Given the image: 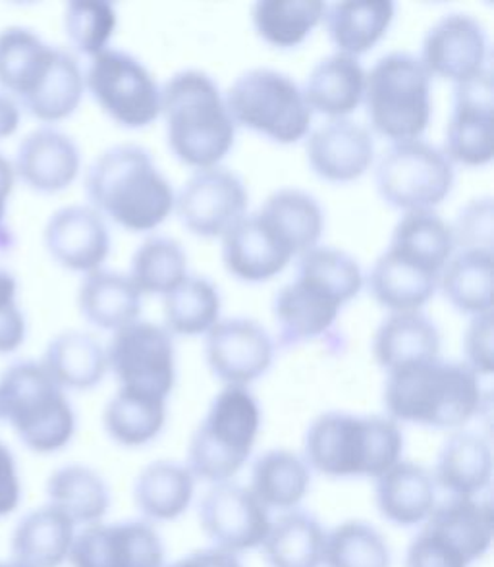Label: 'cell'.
<instances>
[{"mask_svg":"<svg viewBox=\"0 0 494 567\" xmlns=\"http://www.w3.org/2000/svg\"><path fill=\"white\" fill-rule=\"evenodd\" d=\"M394 14L390 0H342L327 4L325 22L338 53L358 59L384 38Z\"/></svg>","mask_w":494,"mask_h":567,"instance_id":"cell-32","label":"cell"},{"mask_svg":"<svg viewBox=\"0 0 494 567\" xmlns=\"http://www.w3.org/2000/svg\"><path fill=\"white\" fill-rule=\"evenodd\" d=\"M0 413L33 454H56L74 441V408L39 361H16L0 374Z\"/></svg>","mask_w":494,"mask_h":567,"instance_id":"cell-6","label":"cell"},{"mask_svg":"<svg viewBox=\"0 0 494 567\" xmlns=\"http://www.w3.org/2000/svg\"><path fill=\"white\" fill-rule=\"evenodd\" d=\"M382 402L397 423L456 431L480 415L485 394L470 367L439 358L387 374Z\"/></svg>","mask_w":494,"mask_h":567,"instance_id":"cell-3","label":"cell"},{"mask_svg":"<svg viewBox=\"0 0 494 567\" xmlns=\"http://www.w3.org/2000/svg\"><path fill=\"white\" fill-rule=\"evenodd\" d=\"M74 522L51 504L39 506L16 523L10 537V564L18 567H62L74 543Z\"/></svg>","mask_w":494,"mask_h":567,"instance_id":"cell-25","label":"cell"},{"mask_svg":"<svg viewBox=\"0 0 494 567\" xmlns=\"http://www.w3.org/2000/svg\"><path fill=\"white\" fill-rule=\"evenodd\" d=\"M404 454V433L389 415L327 411L308 426L303 460L322 477L377 478Z\"/></svg>","mask_w":494,"mask_h":567,"instance_id":"cell-2","label":"cell"},{"mask_svg":"<svg viewBox=\"0 0 494 567\" xmlns=\"http://www.w3.org/2000/svg\"><path fill=\"white\" fill-rule=\"evenodd\" d=\"M433 473L420 463L400 460L374 478V504L382 519L394 527H421L433 514L436 498Z\"/></svg>","mask_w":494,"mask_h":567,"instance_id":"cell-23","label":"cell"},{"mask_svg":"<svg viewBox=\"0 0 494 567\" xmlns=\"http://www.w3.org/2000/svg\"><path fill=\"white\" fill-rule=\"evenodd\" d=\"M441 275L429 262L389 246L369 275V290L392 313H410L433 298Z\"/></svg>","mask_w":494,"mask_h":567,"instance_id":"cell-24","label":"cell"},{"mask_svg":"<svg viewBox=\"0 0 494 567\" xmlns=\"http://www.w3.org/2000/svg\"><path fill=\"white\" fill-rule=\"evenodd\" d=\"M270 512L257 501L249 486L233 481L210 485L199 502V525L215 548L249 553L261 548L270 529Z\"/></svg>","mask_w":494,"mask_h":567,"instance_id":"cell-14","label":"cell"},{"mask_svg":"<svg viewBox=\"0 0 494 567\" xmlns=\"http://www.w3.org/2000/svg\"><path fill=\"white\" fill-rule=\"evenodd\" d=\"M363 101L377 134L415 142L431 120V75L413 54H387L366 74Z\"/></svg>","mask_w":494,"mask_h":567,"instance_id":"cell-8","label":"cell"},{"mask_svg":"<svg viewBox=\"0 0 494 567\" xmlns=\"http://www.w3.org/2000/svg\"><path fill=\"white\" fill-rule=\"evenodd\" d=\"M61 49L47 45L38 33L12 25L0 31V87L28 103L53 72Z\"/></svg>","mask_w":494,"mask_h":567,"instance_id":"cell-26","label":"cell"},{"mask_svg":"<svg viewBox=\"0 0 494 567\" xmlns=\"http://www.w3.org/2000/svg\"><path fill=\"white\" fill-rule=\"evenodd\" d=\"M493 109L494 83L488 70L470 82L457 83L442 151L450 163L477 168L493 161Z\"/></svg>","mask_w":494,"mask_h":567,"instance_id":"cell-17","label":"cell"},{"mask_svg":"<svg viewBox=\"0 0 494 567\" xmlns=\"http://www.w3.org/2000/svg\"><path fill=\"white\" fill-rule=\"evenodd\" d=\"M165 567H244L241 566L240 556L233 553H226L220 548H203V550H194L187 554L181 560L173 561L171 566Z\"/></svg>","mask_w":494,"mask_h":567,"instance_id":"cell-53","label":"cell"},{"mask_svg":"<svg viewBox=\"0 0 494 567\" xmlns=\"http://www.w3.org/2000/svg\"><path fill=\"white\" fill-rule=\"evenodd\" d=\"M261 213L285 231L298 255L313 249L321 239L325 226L321 205L301 189H278L269 195Z\"/></svg>","mask_w":494,"mask_h":567,"instance_id":"cell-43","label":"cell"},{"mask_svg":"<svg viewBox=\"0 0 494 567\" xmlns=\"http://www.w3.org/2000/svg\"><path fill=\"white\" fill-rule=\"evenodd\" d=\"M8 567H18V566H14V564H10V561H8Z\"/></svg>","mask_w":494,"mask_h":567,"instance_id":"cell-58","label":"cell"},{"mask_svg":"<svg viewBox=\"0 0 494 567\" xmlns=\"http://www.w3.org/2000/svg\"><path fill=\"white\" fill-rule=\"evenodd\" d=\"M45 247L54 261L74 272H93L111 254V234L97 210L72 205L54 213L45 226Z\"/></svg>","mask_w":494,"mask_h":567,"instance_id":"cell-20","label":"cell"},{"mask_svg":"<svg viewBox=\"0 0 494 567\" xmlns=\"http://www.w3.org/2000/svg\"><path fill=\"white\" fill-rule=\"evenodd\" d=\"M374 361L387 374L441 358V332L420 311L392 313L373 338Z\"/></svg>","mask_w":494,"mask_h":567,"instance_id":"cell-28","label":"cell"},{"mask_svg":"<svg viewBox=\"0 0 494 567\" xmlns=\"http://www.w3.org/2000/svg\"><path fill=\"white\" fill-rule=\"evenodd\" d=\"M423 527L434 530L456 548L470 564L487 556L493 546L494 512L491 502L456 498L439 502Z\"/></svg>","mask_w":494,"mask_h":567,"instance_id":"cell-29","label":"cell"},{"mask_svg":"<svg viewBox=\"0 0 494 567\" xmlns=\"http://www.w3.org/2000/svg\"><path fill=\"white\" fill-rule=\"evenodd\" d=\"M298 257L290 239L265 213L241 218L223 236V261L241 282H267Z\"/></svg>","mask_w":494,"mask_h":567,"instance_id":"cell-18","label":"cell"},{"mask_svg":"<svg viewBox=\"0 0 494 567\" xmlns=\"http://www.w3.org/2000/svg\"><path fill=\"white\" fill-rule=\"evenodd\" d=\"M488 39L472 16L449 14L434 23L421 47V64L429 75L464 83L485 72Z\"/></svg>","mask_w":494,"mask_h":567,"instance_id":"cell-19","label":"cell"},{"mask_svg":"<svg viewBox=\"0 0 494 567\" xmlns=\"http://www.w3.org/2000/svg\"><path fill=\"white\" fill-rule=\"evenodd\" d=\"M261 408L247 389L226 386L210 402L187 446V467L209 485L233 481L254 454Z\"/></svg>","mask_w":494,"mask_h":567,"instance_id":"cell-7","label":"cell"},{"mask_svg":"<svg viewBox=\"0 0 494 567\" xmlns=\"http://www.w3.org/2000/svg\"><path fill=\"white\" fill-rule=\"evenodd\" d=\"M85 85L106 116L127 130L147 127L161 116V90L132 54L106 49L91 59Z\"/></svg>","mask_w":494,"mask_h":567,"instance_id":"cell-11","label":"cell"},{"mask_svg":"<svg viewBox=\"0 0 494 567\" xmlns=\"http://www.w3.org/2000/svg\"><path fill=\"white\" fill-rule=\"evenodd\" d=\"M465 365L477 377H491L494 371L493 313L473 317L464 337Z\"/></svg>","mask_w":494,"mask_h":567,"instance_id":"cell-50","label":"cell"},{"mask_svg":"<svg viewBox=\"0 0 494 567\" xmlns=\"http://www.w3.org/2000/svg\"><path fill=\"white\" fill-rule=\"evenodd\" d=\"M433 473L436 488L456 498H477L493 481V450L483 436L456 431L442 444Z\"/></svg>","mask_w":494,"mask_h":567,"instance_id":"cell-27","label":"cell"},{"mask_svg":"<svg viewBox=\"0 0 494 567\" xmlns=\"http://www.w3.org/2000/svg\"><path fill=\"white\" fill-rule=\"evenodd\" d=\"M28 324L20 307L16 303L0 306V355H8L22 348Z\"/></svg>","mask_w":494,"mask_h":567,"instance_id":"cell-52","label":"cell"},{"mask_svg":"<svg viewBox=\"0 0 494 567\" xmlns=\"http://www.w3.org/2000/svg\"><path fill=\"white\" fill-rule=\"evenodd\" d=\"M195 483L187 465L166 460L150 463L134 481L135 508L145 522H176L194 502Z\"/></svg>","mask_w":494,"mask_h":567,"instance_id":"cell-30","label":"cell"},{"mask_svg":"<svg viewBox=\"0 0 494 567\" xmlns=\"http://www.w3.org/2000/svg\"><path fill=\"white\" fill-rule=\"evenodd\" d=\"M64 25L70 43L78 53L97 56L116 30V10L105 0H74L66 7Z\"/></svg>","mask_w":494,"mask_h":567,"instance_id":"cell-47","label":"cell"},{"mask_svg":"<svg viewBox=\"0 0 494 567\" xmlns=\"http://www.w3.org/2000/svg\"><path fill=\"white\" fill-rule=\"evenodd\" d=\"M205 359L210 373L226 386L247 389L269 371L275 343L261 324L249 319H226L207 332Z\"/></svg>","mask_w":494,"mask_h":567,"instance_id":"cell-16","label":"cell"},{"mask_svg":"<svg viewBox=\"0 0 494 567\" xmlns=\"http://www.w3.org/2000/svg\"><path fill=\"white\" fill-rule=\"evenodd\" d=\"M361 288L363 275L352 255L332 247H313L300 255L298 277L272 301L280 346L292 348L327 334L342 306Z\"/></svg>","mask_w":494,"mask_h":567,"instance_id":"cell-1","label":"cell"},{"mask_svg":"<svg viewBox=\"0 0 494 567\" xmlns=\"http://www.w3.org/2000/svg\"><path fill=\"white\" fill-rule=\"evenodd\" d=\"M45 493L47 504L61 509L75 527L103 522L111 509V488L105 478L82 463L54 470L47 478Z\"/></svg>","mask_w":494,"mask_h":567,"instance_id":"cell-33","label":"cell"},{"mask_svg":"<svg viewBox=\"0 0 494 567\" xmlns=\"http://www.w3.org/2000/svg\"><path fill=\"white\" fill-rule=\"evenodd\" d=\"M303 97L311 113L342 120L358 111L366 91V70L360 60L337 53L322 59L309 74Z\"/></svg>","mask_w":494,"mask_h":567,"instance_id":"cell-31","label":"cell"},{"mask_svg":"<svg viewBox=\"0 0 494 567\" xmlns=\"http://www.w3.org/2000/svg\"><path fill=\"white\" fill-rule=\"evenodd\" d=\"M85 80L78 60L66 51H61L54 70L43 87L23 103L25 111L41 122H61L78 111L82 103Z\"/></svg>","mask_w":494,"mask_h":567,"instance_id":"cell-46","label":"cell"},{"mask_svg":"<svg viewBox=\"0 0 494 567\" xmlns=\"http://www.w3.org/2000/svg\"><path fill=\"white\" fill-rule=\"evenodd\" d=\"M18 126H20V106L7 93H0V142L14 135Z\"/></svg>","mask_w":494,"mask_h":567,"instance_id":"cell-54","label":"cell"},{"mask_svg":"<svg viewBox=\"0 0 494 567\" xmlns=\"http://www.w3.org/2000/svg\"><path fill=\"white\" fill-rule=\"evenodd\" d=\"M493 249H462L450 257L439 286L460 313H493Z\"/></svg>","mask_w":494,"mask_h":567,"instance_id":"cell-38","label":"cell"},{"mask_svg":"<svg viewBox=\"0 0 494 567\" xmlns=\"http://www.w3.org/2000/svg\"><path fill=\"white\" fill-rule=\"evenodd\" d=\"M313 471L301 455L290 450H269L255 460L249 491L265 508L292 512L311 488Z\"/></svg>","mask_w":494,"mask_h":567,"instance_id":"cell-35","label":"cell"},{"mask_svg":"<svg viewBox=\"0 0 494 567\" xmlns=\"http://www.w3.org/2000/svg\"><path fill=\"white\" fill-rule=\"evenodd\" d=\"M23 485L12 449L0 441V519H7L22 504Z\"/></svg>","mask_w":494,"mask_h":567,"instance_id":"cell-51","label":"cell"},{"mask_svg":"<svg viewBox=\"0 0 494 567\" xmlns=\"http://www.w3.org/2000/svg\"><path fill=\"white\" fill-rule=\"evenodd\" d=\"M322 566L392 567V553L381 530L350 519L327 533Z\"/></svg>","mask_w":494,"mask_h":567,"instance_id":"cell-42","label":"cell"},{"mask_svg":"<svg viewBox=\"0 0 494 567\" xmlns=\"http://www.w3.org/2000/svg\"><path fill=\"white\" fill-rule=\"evenodd\" d=\"M308 161L311 171L330 184L360 179L373 165V135L352 120H332L309 135Z\"/></svg>","mask_w":494,"mask_h":567,"instance_id":"cell-21","label":"cell"},{"mask_svg":"<svg viewBox=\"0 0 494 567\" xmlns=\"http://www.w3.org/2000/svg\"><path fill=\"white\" fill-rule=\"evenodd\" d=\"M41 365L64 390H91L105 379L109 371L106 350L97 338L68 330L47 346Z\"/></svg>","mask_w":494,"mask_h":567,"instance_id":"cell-36","label":"cell"},{"mask_svg":"<svg viewBox=\"0 0 494 567\" xmlns=\"http://www.w3.org/2000/svg\"><path fill=\"white\" fill-rule=\"evenodd\" d=\"M70 567H165V545L153 523L99 522L75 533Z\"/></svg>","mask_w":494,"mask_h":567,"instance_id":"cell-13","label":"cell"},{"mask_svg":"<svg viewBox=\"0 0 494 567\" xmlns=\"http://www.w3.org/2000/svg\"><path fill=\"white\" fill-rule=\"evenodd\" d=\"M106 361L121 389L163 400L171 396L176 382V355L173 337L165 327L147 321L122 327L109 343Z\"/></svg>","mask_w":494,"mask_h":567,"instance_id":"cell-12","label":"cell"},{"mask_svg":"<svg viewBox=\"0 0 494 567\" xmlns=\"http://www.w3.org/2000/svg\"><path fill=\"white\" fill-rule=\"evenodd\" d=\"M166 142L181 163L197 171L220 165L230 153L236 124L217 83L199 70L173 75L161 90Z\"/></svg>","mask_w":494,"mask_h":567,"instance_id":"cell-5","label":"cell"},{"mask_svg":"<svg viewBox=\"0 0 494 567\" xmlns=\"http://www.w3.org/2000/svg\"><path fill=\"white\" fill-rule=\"evenodd\" d=\"M16 172L12 163L0 153V230L4 228L2 220L7 215L8 197L14 189Z\"/></svg>","mask_w":494,"mask_h":567,"instance_id":"cell-55","label":"cell"},{"mask_svg":"<svg viewBox=\"0 0 494 567\" xmlns=\"http://www.w3.org/2000/svg\"><path fill=\"white\" fill-rule=\"evenodd\" d=\"M327 4L319 0H259L251 8L257 35L275 49L300 47L321 23Z\"/></svg>","mask_w":494,"mask_h":567,"instance_id":"cell-40","label":"cell"},{"mask_svg":"<svg viewBox=\"0 0 494 567\" xmlns=\"http://www.w3.org/2000/svg\"><path fill=\"white\" fill-rule=\"evenodd\" d=\"M390 246L415 255L439 270H444L456 247L452 228L433 210L405 213L394 228Z\"/></svg>","mask_w":494,"mask_h":567,"instance_id":"cell-45","label":"cell"},{"mask_svg":"<svg viewBox=\"0 0 494 567\" xmlns=\"http://www.w3.org/2000/svg\"><path fill=\"white\" fill-rule=\"evenodd\" d=\"M166 400L135 390L121 389L106 403L103 426L119 446L142 449L163 433Z\"/></svg>","mask_w":494,"mask_h":567,"instance_id":"cell-39","label":"cell"},{"mask_svg":"<svg viewBox=\"0 0 494 567\" xmlns=\"http://www.w3.org/2000/svg\"><path fill=\"white\" fill-rule=\"evenodd\" d=\"M225 103L234 124L280 145L303 140L313 118L298 83L270 68L241 74L226 93Z\"/></svg>","mask_w":494,"mask_h":567,"instance_id":"cell-9","label":"cell"},{"mask_svg":"<svg viewBox=\"0 0 494 567\" xmlns=\"http://www.w3.org/2000/svg\"><path fill=\"white\" fill-rule=\"evenodd\" d=\"M16 290H18L16 278L8 270L0 269V306L16 303Z\"/></svg>","mask_w":494,"mask_h":567,"instance_id":"cell-56","label":"cell"},{"mask_svg":"<svg viewBox=\"0 0 494 567\" xmlns=\"http://www.w3.org/2000/svg\"><path fill=\"white\" fill-rule=\"evenodd\" d=\"M85 194L99 215L127 231L155 230L176 202L171 182L137 145L105 151L88 171Z\"/></svg>","mask_w":494,"mask_h":567,"instance_id":"cell-4","label":"cell"},{"mask_svg":"<svg viewBox=\"0 0 494 567\" xmlns=\"http://www.w3.org/2000/svg\"><path fill=\"white\" fill-rule=\"evenodd\" d=\"M182 225L199 238H218L246 217L247 192L234 172L207 168L187 179L174 202Z\"/></svg>","mask_w":494,"mask_h":567,"instance_id":"cell-15","label":"cell"},{"mask_svg":"<svg viewBox=\"0 0 494 567\" xmlns=\"http://www.w3.org/2000/svg\"><path fill=\"white\" fill-rule=\"evenodd\" d=\"M82 157L70 135L53 127H39L25 135L16 153L14 172L39 194H59L80 174Z\"/></svg>","mask_w":494,"mask_h":567,"instance_id":"cell-22","label":"cell"},{"mask_svg":"<svg viewBox=\"0 0 494 567\" xmlns=\"http://www.w3.org/2000/svg\"><path fill=\"white\" fill-rule=\"evenodd\" d=\"M472 564L441 535L421 525L405 553V567H470Z\"/></svg>","mask_w":494,"mask_h":567,"instance_id":"cell-49","label":"cell"},{"mask_svg":"<svg viewBox=\"0 0 494 567\" xmlns=\"http://www.w3.org/2000/svg\"><path fill=\"white\" fill-rule=\"evenodd\" d=\"M493 199L483 197L467 203L452 228L454 246L464 249H493Z\"/></svg>","mask_w":494,"mask_h":567,"instance_id":"cell-48","label":"cell"},{"mask_svg":"<svg viewBox=\"0 0 494 567\" xmlns=\"http://www.w3.org/2000/svg\"><path fill=\"white\" fill-rule=\"evenodd\" d=\"M374 182L382 199L404 215L433 210L454 187V166L429 143H394L377 166Z\"/></svg>","mask_w":494,"mask_h":567,"instance_id":"cell-10","label":"cell"},{"mask_svg":"<svg viewBox=\"0 0 494 567\" xmlns=\"http://www.w3.org/2000/svg\"><path fill=\"white\" fill-rule=\"evenodd\" d=\"M0 567H8V561H0Z\"/></svg>","mask_w":494,"mask_h":567,"instance_id":"cell-57","label":"cell"},{"mask_svg":"<svg viewBox=\"0 0 494 567\" xmlns=\"http://www.w3.org/2000/svg\"><path fill=\"white\" fill-rule=\"evenodd\" d=\"M327 530L309 512H285L261 545L267 567H322Z\"/></svg>","mask_w":494,"mask_h":567,"instance_id":"cell-37","label":"cell"},{"mask_svg":"<svg viewBox=\"0 0 494 567\" xmlns=\"http://www.w3.org/2000/svg\"><path fill=\"white\" fill-rule=\"evenodd\" d=\"M165 329L178 337L207 334L220 317V293L207 278L186 277L165 293Z\"/></svg>","mask_w":494,"mask_h":567,"instance_id":"cell-41","label":"cell"},{"mask_svg":"<svg viewBox=\"0 0 494 567\" xmlns=\"http://www.w3.org/2000/svg\"><path fill=\"white\" fill-rule=\"evenodd\" d=\"M187 259L176 239L147 238L132 259V280L140 291L165 296L187 277Z\"/></svg>","mask_w":494,"mask_h":567,"instance_id":"cell-44","label":"cell"},{"mask_svg":"<svg viewBox=\"0 0 494 567\" xmlns=\"http://www.w3.org/2000/svg\"><path fill=\"white\" fill-rule=\"evenodd\" d=\"M0 419H2V413H0Z\"/></svg>","mask_w":494,"mask_h":567,"instance_id":"cell-59","label":"cell"},{"mask_svg":"<svg viewBox=\"0 0 494 567\" xmlns=\"http://www.w3.org/2000/svg\"><path fill=\"white\" fill-rule=\"evenodd\" d=\"M83 319L101 330H121L142 313V291L134 280L113 270H93L78 296Z\"/></svg>","mask_w":494,"mask_h":567,"instance_id":"cell-34","label":"cell"}]
</instances>
